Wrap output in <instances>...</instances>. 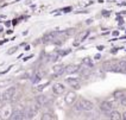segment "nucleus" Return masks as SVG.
<instances>
[{
  "label": "nucleus",
  "mask_w": 126,
  "mask_h": 120,
  "mask_svg": "<svg viewBox=\"0 0 126 120\" xmlns=\"http://www.w3.org/2000/svg\"><path fill=\"white\" fill-rule=\"evenodd\" d=\"M75 109L76 111H84V112H89L94 109V104L87 99H81L79 100L75 105Z\"/></svg>",
  "instance_id": "f257e3e1"
},
{
  "label": "nucleus",
  "mask_w": 126,
  "mask_h": 120,
  "mask_svg": "<svg viewBox=\"0 0 126 120\" xmlns=\"http://www.w3.org/2000/svg\"><path fill=\"white\" fill-rule=\"evenodd\" d=\"M16 87H10V88H7L5 92L2 93V95H1V101H11V100L13 99L14 96H16Z\"/></svg>",
  "instance_id": "f03ea898"
},
{
  "label": "nucleus",
  "mask_w": 126,
  "mask_h": 120,
  "mask_svg": "<svg viewBox=\"0 0 126 120\" xmlns=\"http://www.w3.org/2000/svg\"><path fill=\"white\" fill-rule=\"evenodd\" d=\"M114 98L118 100L121 105L126 106V90H117L114 93Z\"/></svg>",
  "instance_id": "7ed1b4c3"
},
{
  "label": "nucleus",
  "mask_w": 126,
  "mask_h": 120,
  "mask_svg": "<svg viewBox=\"0 0 126 120\" xmlns=\"http://www.w3.org/2000/svg\"><path fill=\"white\" fill-rule=\"evenodd\" d=\"M113 109V104L110 101H104L100 104V111H102L104 113H110Z\"/></svg>",
  "instance_id": "20e7f679"
},
{
  "label": "nucleus",
  "mask_w": 126,
  "mask_h": 120,
  "mask_svg": "<svg viewBox=\"0 0 126 120\" xmlns=\"http://www.w3.org/2000/svg\"><path fill=\"white\" fill-rule=\"evenodd\" d=\"M52 92L55 93L56 95H61L63 93H65V87L62 83H55L52 86Z\"/></svg>",
  "instance_id": "39448f33"
},
{
  "label": "nucleus",
  "mask_w": 126,
  "mask_h": 120,
  "mask_svg": "<svg viewBox=\"0 0 126 120\" xmlns=\"http://www.w3.org/2000/svg\"><path fill=\"white\" fill-rule=\"evenodd\" d=\"M12 107L11 106H4L1 108V111H0V115L2 117V118H10L11 117V114H12Z\"/></svg>",
  "instance_id": "423d86ee"
},
{
  "label": "nucleus",
  "mask_w": 126,
  "mask_h": 120,
  "mask_svg": "<svg viewBox=\"0 0 126 120\" xmlns=\"http://www.w3.org/2000/svg\"><path fill=\"white\" fill-rule=\"evenodd\" d=\"M65 81H67V83H68V85H70L73 88H75V89H79V88L81 87V83H80V81H79L77 78H74V77L70 78L69 77V78H67Z\"/></svg>",
  "instance_id": "0eeeda50"
},
{
  "label": "nucleus",
  "mask_w": 126,
  "mask_h": 120,
  "mask_svg": "<svg viewBox=\"0 0 126 120\" xmlns=\"http://www.w3.org/2000/svg\"><path fill=\"white\" fill-rule=\"evenodd\" d=\"M37 102H38V105H41V106H47L50 102V98L47 96V95H41V96L37 98Z\"/></svg>",
  "instance_id": "6e6552de"
},
{
  "label": "nucleus",
  "mask_w": 126,
  "mask_h": 120,
  "mask_svg": "<svg viewBox=\"0 0 126 120\" xmlns=\"http://www.w3.org/2000/svg\"><path fill=\"white\" fill-rule=\"evenodd\" d=\"M76 99V94L73 92H70L67 94V96H64V101H65V104H68V105H71L74 101Z\"/></svg>",
  "instance_id": "1a4fd4ad"
},
{
  "label": "nucleus",
  "mask_w": 126,
  "mask_h": 120,
  "mask_svg": "<svg viewBox=\"0 0 126 120\" xmlns=\"http://www.w3.org/2000/svg\"><path fill=\"white\" fill-rule=\"evenodd\" d=\"M79 67L77 65H75V64H70V65H68L67 68H64V73H67V74H73V73H76V71H79Z\"/></svg>",
  "instance_id": "9d476101"
},
{
  "label": "nucleus",
  "mask_w": 126,
  "mask_h": 120,
  "mask_svg": "<svg viewBox=\"0 0 126 120\" xmlns=\"http://www.w3.org/2000/svg\"><path fill=\"white\" fill-rule=\"evenodd\" d=\"M110 118L111 119H113V120H119V119H121V114L118 112V111H111L110 112Z\"/></svg>",
  "instance_id": "9b49d317"
},
{
  "label": "nucleus",
  "mask_w": 126,
  "mask_h": 120,
  "mask_svg": "<svg viewBox=\"0 0 126 120\" xmlns=\"http://www.w3.org/2000/svg\"><path fill=\"white\" fill-rule=\"evenodd\" d=\"M64 73V67L63 65H55L54 67V74L55 75H62Z\"/></svg>",
  "instance_id": "f8f14e48"
},
{
  "label": "nucleus",
  "mask_w": 126,
  "mask_h": 120,
  "mask_svg": "<svg viewBox=\"0 0 126 120\" xmlns=\"http://www.w3.org/2000/svg\"><path fill=\"white\" fill-rule=\"evenodd\" d=\"M117 68H118V69H115L117 71H125L126 70V61H120V62H118Z\"/></svg>",
  "instance_id": "ddd939ff"
},
{
  "label": "nucleus",
  "mask_w": 126,
  "mask_h": 120,
  "mask_svg": "<svg viewBox=\"0 0 126 120\" xmlns=\"http://www.w3.org/2000/svg\"><path fill=\"white\" fill-rule=\"evenodd\" d=\"M41 80H42V74H39V73H38V74H36L35 76H33L32 82H33V83H37V82H39Z\"/></svg>",
  "instance_id": "4468645a"
},
{
  "label": "nucleus",
  "mask_w": 126,
  "mask_h": 120,
  "mask_svg": "<svg viewBox=\"0 0 126 120\" xmlns=\"http://www.w3.org/2000/svg\"><path fill=\"white\" fill-rule=\"evenodd\" d=\"M82 63L86 64V65H88V67H92V65H93V62H92V60H91V58H88V57H86V58H83Z\"/></svg>",
  "instance_id": "2eb2a0df"
},
{
  "label": "nucleus",
  "mask_w": 126,
  "mask_h": 120,
  "mask_svg": "<svg viewBox=\"0 0 126 120\" xmlns=\"http://www.w3.org/2000/svg\"><path fill=\"white\" fill-rule=\"evenodd\" d=\"M42 119H55V115L51 113H45L42 117Z\"/></svg>",
  "instance_id": "dca6fc26"
},
{
  "label": "nucleus",
  "mask_w": 126,
  "mask_h": 120,
  "mask_svg": "<svg viewBox=\"0 0 126 120\" xmlns=\"http://www.w3.org/2000/svg\"><path fill=\"white\" fill-rule=\"evenodd\" d=\"M104 68H105V70H113L112 64L110 63V62H106V63L104 64Z\"/></svg>",
  "instance_id": "f3484780"
},
{
  "label": "nucleus",
  "mask_w": 126,
  "mask_h": 120,
  "mask_svg": "<svg viewBox=\"0 0 126 120\" xmlns=\"http://www.w3.org/2000/svg\"><path fill=\"white\" fill-rule=\"evenodd\" d=\"M88 36H89V31H87V32H86V33H84L83 36H81L80 41H84V38H86V37H88Z\"/></svg>",
  "instance_id": "a211bd4d"
},
{
  "label": "nucleus",
  "mask_w": 126,
  "mask_h": 120,
  "mask_svg": "<svg viewBox=\"0 0 126 120\" xmlns=\"http://www.w3.org/2000/svg\"><path fill=\"white\" fill-rule=\"evenodd\" d=\"M70 50H67V51H60V55L61 56H64V55H67V54H69Z\"/></svg>",
  "instance_id": "6ab92c4d"
},
{
  "label": "nucleus",
  "mask_w": 126,
  "mask_h": 120,
  "mask_svg": "<svg viewBox=\"0 0 126 120\" xmlns=\"http://www.w3.org/2000/svg\"><path fill=\"white\" fill-rule=\"evenodd\" d=\"M16 50H17V48H12V50H10V51H8V54H12V52H14Z\"/></svg>",
  "instance_id": "aec40b11"
},
{
  "label": "nucleus",
  "mask_w": 126,
  "mask_h": 120,
  "mask_svg": "<svg viewBox=\"0 0 126 120\" xmlns=\"http://www.w3.org/2000/svg\"><path fill=\"white\" fill-rule=\"evenodd\" d=\"M121 119H124V120H126V112L124 114H123V115H121Z\"/></svg>",
  "instance_id": "412c9836"
}]
</instances>
